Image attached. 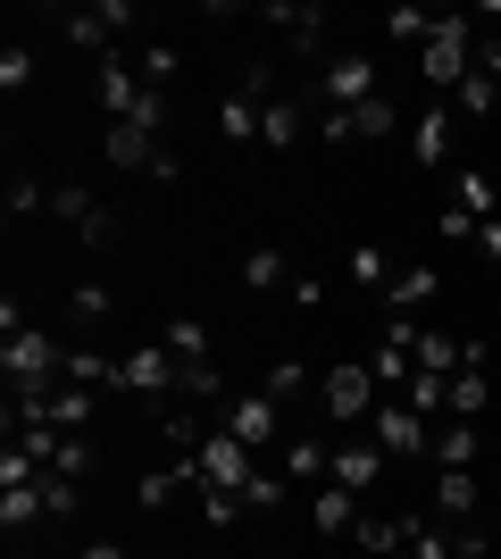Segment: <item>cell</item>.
Instances as JSON below:
<instances>
[{"label":"cell","mask_w":501,"mask_h":559,"mask_svg":"<svg viewBox=\"0 0 501 559\" xmlns=\"http://www.w3.org/2000/svg\"><path fill=\"white\" fill-rule=\"evenodd\" d=\"M427 34H434V17H427V9H384V43L427 50Z\"/></svg>","instance_id":"obj_30"},{"label":"cell","mask_w":501,"mask_h":559,"mask_svg":"<svg viewBox=\"0 0 501 559\" xmlns=\"http://www.w3.org/2000/svg\"><path fill=\"white\" fill-rule=\"evenodd\" d=\"M50 467L84 485V476H93V443H75V435H59V443H50Z\"/></svg>","instance_id":"obj_37"},{"label":"cell","mask_w":501,"mask_h":559,"mask_svg":"<svg viewBox=\"0 0 501 559\" xmlns=\"http://www.w3.org/2000/svg\"><path fill=\"white\" fill-rule=\"evenodd\" d=\"M176 393H184V401H217V409H226V376H217L210 359H201V368H176Z\"/></svg>","instance_id":"obj_33"},{"label":"cell","mask_w":501,"mask_h":559,"mask_svg":"<svg viewBox=\"0 0 501 559\" xmlns=\"http://www.w3.org/2000/svg\"><path fill=\"white\" fill-rule=\"evenodd\" d=\"M68 384H84V393H118V359H109V350H68Z\"/></svg>","instance_id":"obj_21"},{"label":"cell","mask_w":501,"mask_h":559,"mask_svg":"<svg viewBox=\"0 0 501 559\" xmlns=\"http://www.w3.org/2000/svg\"><path fill=\"white\" fill-rule=\"evenodd\" d=\"M217 426H226V435H235L242 451H267L276 435H285V401H267V393H235Z\"/></svg>","instance_id":"obj_7"},{"label":"cell","mask_w":501,"mask_h":559,"mask_svg":"<svg viewBox=\"0 0 501 559\" xmlns=\"http://www.w3.org/2000/svg\"><path fill=\"white\" fill-rule=\"evenodd\" d=\"M318 401H326L334 426H368L384 393H377V376H368V359H334V368L318 376Z\"/></svg>","instance_id":"obj_3"},{"label":"cell","mask_w":501,"mask_h":559,"mask_svg":"<svg viewBox=\"0 0 501 559\" xmlns=\"http://www.w3.org/2000/svg\"><path fill=\"white\" fill-rule=\"evenodd\" d=\"M318 93H326V109H359V100H377V59H368V50H334L326 68H318Z\"/></svg>","instance_id":"obj_6"},{"label":"cell","mask_w":501,"mask_h":559,"mask_svg":"<svg viewBox=\"0 0 501 559\" xmlns=\"http://www.w3.org/2000/svg\"><path fill=\"white\" fill-rule=\"evenodd\" d=\"M242 284H251V293H276V284H285V251H276V242H251V251H242Z\"/></svg>","instance_id":"obj_23"},{"label":"cell","mask_w":501,"mask_h":559,"mask_svg":"<svg viewBox=\"0 0 501 559\" xmlns=\"http://www.w3.org/2000/svg\"><path fill=\"white\" fill-rule=\"evenodd\" d=\"M460 210L493 226V176H477V167H468V176H460Z\"/></svg>","instance_id":"obj_39"},{"label":"cell","mask_w":501,"mask_h":559,"mask_svg":"<svg viewBox=\"0 0 501 559\" xmlns=\"http://www.w3.org/2000/svg\"><path fill=\"white\" fill-rule=\"evenodd\" d=\"M159 343L176 350V368H201V359H210V326H201V318H167Z\"/></svg>","instance_id":"obj_22"},{"label":"cell","mask_w":501,"mask_h":559,"mask_svg":"<svg viewBox=\"0 0 501 559\" xmlns=\"http://www.w3.org/2000/svg\"><path fill=\"white\" fill-rule=\"evenodd\" d=\"M50 426H93V393H84V384H50Z\"/></svg>","instance_id":"obj_25"},{"label":"cell","mask_w":501,"mask_h":559,"mask_svg":"<svg viewBox=\"0 0 501 559\" xmlns=\"http://www.w3.org/2000/svg\"><path fill=\"white\" fill-rule=\"evenodd\" d=\"M468 75H477V25L468 17H434L427 50H418V84H427V93H460Z\"/></svg>","instance_id":"obj_1"},{"label":"cell","mask_w":501,"mask_h":559,"mask_svg":"<svg viewBox=\"0 0 501 559\" xmlns=\"http://www.w3.org/2000/svg\"><path fill=\"white\" fill-rule=\"evenodd\" d=\"M493 109H501V84H493V75H468V84L452 93V117H493Z\"/></svg>","instance_id":"obj_29"},{"label":"cell","mask_w":501,"mask_h":559,"mask_svg":"<svg viewBox=\"0 0 501 559\" xmlns=\"http://www.w3.org/2000/svg\"><path fill=\"white\" fill-rule=\"evenodd\" d=\"M34 518H50L43 510V485H9V492H0V526H9V535H25Z\"/></svg>","instance_id":"obj_24"},{"label":"cell","mask_w":501,"mask_h":559,"mask_svg":"<svg viewBox=\"0 0 501 559\" xmlns=\"http://www.w3.org/2000/svg\"><path fill=\"white\" fill-rule=\"evenodd\" d=\"M351 535H359V551H377V559H393V551H402V518H359V526H351Z\"/></svg>","instance_id":"obj_31"},{"label":"cell","mask_w":501,"mask_h":559,"mask_svg":"<svg viewBox=\"0 0 501 559\" xmlns=\"http://www.w3.org/2000/svg\"><path fill=\"white\" fill-rule=\"evenodd\" d=\"M285 476L293 485H318V476H334V451L318 435H285Z\"/></svg>","instance_id":"obj_16"},{"label":"cell","mask_w":501,"mask_h":559,"mask_svg":"<svg viewBox=\"0 0 501 559\" xmlns=\"http://www.w3.org/2000/svg\"><path fill=\"white\" fill-rule=\"evenodd\" d=\"M75 318H109V284H75Z\"/></svg>","instance_id":"obj_45"},{"label":"cell","mask_w":501,"mask_h":559,"mask_svg":"<svg viewBox=\"0 0 501 559\" xmlns=\"http://www.w3.org/2000/svg\"><path fill=\"white\" fill-rule=\"evenodd\" d=\"M393 276H402V267H393L377 242H359V251H351V284H368V293H393Z\"/></svg>","instance_id":"obj_26"},{"label":"cell","mask_w":501,"mask_h":559,"mask_svg":"<svg viewBox=\"0 0 501 559\" xmlns=\"http://www.w3.org/2000/svg\"><path fill=\"white\" fill-rule=\"evenodd\" d=\"M310 526H318V535H351V526H359V492L351 485H326L310 501Z\"/></svg>","instance_id":"obj_14"},{"label":"cell","mask_w":501,"mask_h":559,"mask_svg":"<svg viewBox=\"0 0 501 559\" xmlns=\"http://www.w3.org/2000/svg\"><path fill=\"white\" fill-rule=\"evenodd\" d=\"M34 84V50L25 43H0V93H25Z\"/></svg>","instance_id":"obj_36"},{"label":"cell","mask_w":501,"mask_h":559,"mask_svg":"<svg viewBox=\"0 0 501 559\" xmlns=\"http://www.w3.org/2000/svg\"><path fill=\"white\" fill-rule=\"evenodd\" d=\"M434 510L443 518H477V467H434Z\"/></svg>","instance_id":"obj_15"},{"label":"cell","mask_w":501,"mask_h":559,"mask_svg":"<svg viewBox=\"0 0 501 559\" xmlns=\"http://www.w3.org/2000/svg\"><path fill=\"white\" fill-rule=\"evenodd\" d=\"M134 75H143V93H167V84L184 75V50H176V43H143V50H134Z\"/></svg>","instance_id":"obj_19"},{"label":"cell","mask_w":501,"mask_h":559,"mask_svg":"<svg viewBox=\"0 0 501 559\" xmlns=\"http://www.w3.org/2000/svg\"><path fill=\"white\" fill-rule=\"evenodd\" d=\"M260 142L293 151V142H301V109H293V100H267V109H260Z\"/></svg>","instance_id":"obj_28"},{"label":"cell","mask_w":501,"mask_h":559,"mask_svg":"<svg viewBox=\"0 0 501 559\" xmlns=\"http://www.w3.org/2000/svg\"><path fill=\"white\" fill-rule=\"evenodd\" d=\"M100 151H109V159H118V167H151V151H159V134H143V126H126V117H118V126L100 134Z\"/></svg>","instance_id":"obj_20"},{"label":"cell","mask_w":501,"mask_h":559,"mask_svg":"<svg viewBox=\"0 0 501 559\" xmlns=\"http://www.w3.org/2000/svg\"><path fill=\"white\" fill-rule=\"evenodd\" d=\"M477 251H485V259H493V267H501V217H493V226L477 234Z\"/></svg>","instance_id":"obj_46"},{"label":"cell","mask_w":501,"mask_h":559,"mask_svg":"<svg viewBox=\"0 0 501 559\" xmlns=\"http://www.w3.org/2000/svg\"><path fill=\"white\" fill-rule=\"evenodd\" d=\"M434 293H443V276H434L427 259H418V267H402V276H393V293H384V309H393V318H409V309H427Z\"/></svg>","instance_id":"obj_13"},{"label":"cell","mask_w":501,"mask_h":559,"mask_svg":"<svg viewBox=\"0 0 501 559\" xmlns=\"http://www.w3.org/2000/svg\"><path fill=\"white\" fill-rule=\"evenodd\" d=\"M192 460H201V492H242L251 476H260V451H242L235 435H226V426H210Z\"/></svg>","instance_id":"obj_5"},{"label":"cell","mask_w":501,"mask_h":559,"mask_svg":"<svg viewBox=\"0 0 501 559\" xmlns=\"http://www.w3.org/2000/svg\"><path fill=\"white\" fill-rule=\"evenodd\" d=\"M427 460H434V467H477V426H468V418H443Z\"/></svg>","instance_id":"obj_18"},{"label":"cell","mask_w":501,"mask_h":559,"mask_svg":"<svg viewBox=\"0 0 501 559\" xmlns=\"http://www.w3.org/2000/svg\"><path fill=\"white\" fill-rule=\"evenodd\" d=\"M443 418H485V368L452 376V409H443Z\"/></svg>","instance_id":"obj_34"},{"label":"cell","mask_w":501,"mask_h":559,"mask_svg":"<svg viewBox=\"0 0 501 559\" xmlns=\"http://www.w3.org/2000/svg\"><path fill=\"white\" fill-rule=\"evenodd\" d=\"M276 501H285V476H251V485H242V510H276Z\"/></svg>","instance_id":"obj_44"},{"label":"cell","mask_w":501,"mask_h":559,"mask_svg":"<svg viewBox=\"0 0 501 559\" xmlns=\"http://www.w3.org/2000/svg\"><path fill=\"white\" fill-rule=\"evenodd\" d=\"M393 126H402V109H393L384 93H377V100H359V109H351V134H359V142H384Z\"/></svg>","instance_id":"obj_27"},{"label":"cell","mask_w":501,"mask_h":559,"mask_svg":"<svg viewBox=\"0 0 501 559\" xmlns=\"http://www.w3.org/2000/svg\"><path fill=\"white\" fill-rule=\"evenodd\" d=\"M434 234H443V242H477V234H485V217H468V210L452 201V210L434 217Z\"/></svg>","instance_id":"obj_43"},{"label":"cell","mask_w":501,"mask_h":559,"mask_svg":"<svg viewBox=\"0 0 501 559\" xmlns=\"http://www.w3.org/2000/svg\"><path fill=\"white\" fill-rule=\"evenodd\" d=\"M0 376H9V393H50V376H68V350L50 343L43 326H25L0 343Z\"/></svg>","instance_id":"obj_2"},{"label":"cell","mask_w":501,"mask_h":559,"mask_svg":"<svg viewBox=\"0 0 501 559\" xmlns=\"http://www.w3.org/2000/svg\"><path fill=\"white\" fill-rule=\"evenodd\" d=\"M34 210H50V185H34V176H9V217H34Z\"/></svg>","instance_id":"obj_38"},{"label":"cell","mask_w":501,"mask_h":559,"mask_svg":"<svg viewBox=\"0 0 501 559\" xmlns=\"http://www.w3.org/2000/svg\"><path fill=\"white\" fill-rule=\"evenodd\" d=\"M267 25H285V43L301 50V59H318V50H326V9H310V0H276V9H267ZM318 68H326V59H318Z\"/></svg>","instance_id":"obj_11"},{"label":"cell","mask_w":501,"mask_h":559,"mask_svg":"<svg viewBox=\"0 0 501 559\" xmlns=\"http://www.w3.org/2000/svg\"><path fill=\"white\" fill-rule=\"evenodd\" d=\"M50 217L84 226V217H93V192H84V185H50Z\"/></svg>","instance_id":"obj_40"},{"label":"cell","mask_w":501,"mask_h":559,"mask_svg":"<svg viewBox=\"0 0 501 559\" xmlns=\"http://www.w3.org/2000/svg\"><path fill=\"white\" fill-rule=\"evenodd\" d=\"M368 443H377L384 460H427V451H434V426L418 418L409 401L384 393V401H377V418H368Z\"/></svg>","instance_id":"obj_4"},{"label":"cell","mask_w":501,"mask_h":559,"mask_svg":"<svg viewBox=\"0 0 501 559\" xmlns=\"http://www.w3.org/2000/svg\"><path fill=\"white\" fill-rule=\"evenodd\" d=\"M118 393H143V401L176 393V350H167V343H143V350H126V359H118Z\"/></svg>","instance_id":"obj_9"},{"label":"cell","mask_w":501,"mask_h":559,"mask_svg":"<svg viewBox=\"0 0 501 559\" xmlns=\"http://www.w3.org/2000/svg\"><path fill=\"white\" fill-rule=\"evenodd\" d=\"M377 476H384V451L368 443V435H351V443L334 451V476H326V485H351V492H368Z\"/></svg>","instance_id":"obj_12"},{"label":"cell","mask_w":501,"mask_h":559,"mask_svg":"<svg viewBox=\"0 0 501 559\" xmlns=\"http://www.w3.org/2000/svg\"><path fill=\"white\" fill-rule=\"evenodd\" d=\"M84 559H126V551H118V543H84Z\"/></svg>","instance_id":"obj_47"},{"label":"cell","mask_w":501,"mask_h":559,"mask_svg":"<svg viewBox=\"0 0 501 559\" xmlns=\"http://www.w3.org/2000/svg\"><path fill=\"white\" fill-rule=\"evenodd\" d=\"M260 393H267V401H293V393H310V368H301V359H267Z\"/></svg>","instance_id":"obj_32"},{"label":"cell","mask_w":501,"mask_h":559,"mask_svg":"<svg viewBox=\"0 0 501 559\" xmlns=\"http://www.w3.org/2000/svg\"><path fill=\"white\" fill-rule=\"evenodd\" d=\"M126 25H134V9H126V0H93V9H68V17H59V34H68L75 50H100V59H109Z\"/></svg>","instance_id":"obj_8"},{"label":"cell","mask_w":501,"mask_h":559,"mask_svg":"<svg viewBox=\"0 0 501 559\" xmlns=\"http://www.w3.org/2000/svg\"><path fill=\"white\" fill-rule=\"evenodd\" d=\"M34 485H43V510H50V518H75V501H84V492H75V476H59V467H43Z\"/></svg>","instance_id":"obj_35"},{"label":"cell","mask_w":501,"mask_h":559,"mask_svg":"<svg viewBox=\"0 0 501 559\" xmlns=\"http://www.w3.org/2000/svg\"><path fill=\"white\" fill-rule=\"evenodd\" d=\"M75 234H84V251H109V242H118V210H100V201H93V217H84Z\"/></svg>","instance_id":"obj_42"},{"label":"cell","mask_w":501,"mask_h":559,"mask_svg":"<svg viewBox=\"0 0 501 559\" xmlns=\"http://www.w3.org/2000/svg\"><path fill=\"white\" fill-rule=\"evenodd\" d=\"M201 518H210L217 535H226V526H242L251 510H242V492H201Z\"/></svg>","instance_id":"obj_41"},{"label":"cell","mask_w":501,"mask_h":559,"mask_svg":"<svg viewBox=\"0 0 501 559\" xmlns=\"http://www.w3.org/2000/svg\"><path fill=\"white\" fill-rule=\"evenodd\" d=\"M452 100H434V109H418V167H434V159H452Z\"/></svg>","instance_id":"obj_17"},{"label":"cell","mask_w":501,"mask_h":559,"mask_svg":"<svg viewBox=\"0 0 501 559\" xmlns=\"http://www.w3.org/2000/svg\"><path fill=\"white\" fill-rule=\"evenodd\" d=\"M93 100L109 109V126H118V117H134V100H143V75H134V59H126V50H109V59L93 68Z\"/></svg>","instance_id":"obj_10"}]
</instances>
